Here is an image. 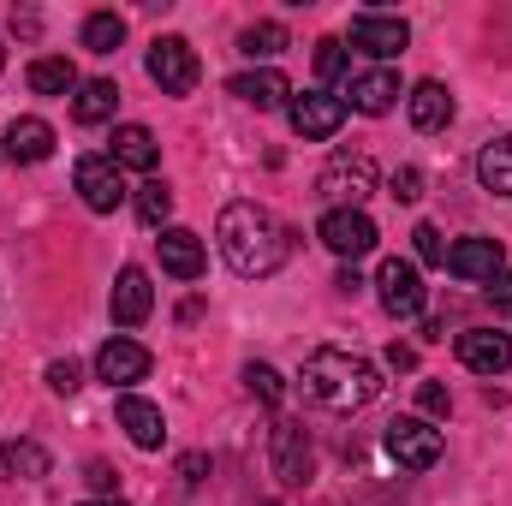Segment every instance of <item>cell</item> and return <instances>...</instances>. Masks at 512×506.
Segmentation results:
<instances>
[{"mask_svg": "<svg viewBox=\"0 0 512 506\" xmlns=\"http://www.w3.org/2000/svg\"><path fill=\"white\" fill-rule=\"evenodd\" d=\"M215 239H221L227 268L245 274V280L280 274L286 256H292V227H286L274 209H262V203H227L221 221H215Z\"/></svg>", "mask_w": 512, "mask_h": 506, "instance_id": "cell-1", "label": "cell"}, {"mask_svg": "<svg viewBox=\"0 0 512 506\" xmlns=\"http://www.w3.org/2000/svg\"><path fill=\"white\" fill-rule=\"evenodd\" d=\"M304 399H316L322 411H364L376 393H382V370L370 364V358H352V352H334V346H316L310 358H304Z\"/></svg>", "mask_w": 512, "mask_h": 506, "instance_id": "cell-2", "label": "cell"}, {"mask_svg": "<svg viewBox=\"0 0 512 506\" xmlns=\"http://www.w3.org/2000/svg\"><path fill=\"white\" fill-rule=\"evenodd\" d=\"M143 72H149V84H155L161 96H191V90H197V78H203L197 48H191L185 36H155V42H149Z\"/></svg>", "mask_w": 512, "mask_h": 506, "instance_id": "cell-3", "label": "cell"}, {"mask_svg": "<svg viewBox=\"0 0 512 506\" xmlns=\"http://www.w3.org/2000/svg\"><path fill=\"white\" fill-rule=\"evenodd\" d=\"M316 191L334 203V209H364V197L376 191V161L370 155H334L316 179Z\"/></svg>", "mask_w": 512, "mask_h": 506, "instance_id": "cell-4", "label": "cell"}, {"mask_svg": "<svg viewBox=\"0 0 512 506\" xmlns=\"http://www.w3.org/2000/svg\"><path fill=\"white\" fill-rule=\"evenodd\" d=\"M441 453H447V441L429 417H393L387 423V459H399L405 471H429Z\"/></svg>", "mask_w": 512, "mask_h": 506, "instance_id": "cell-5", "label": "cell"}, {"mask_svg": "<svg viewBox=\"0 0 512 506\" xmlns=\"http://www.w3.org/2000/svg\"><path fill=\"white\" fill-rule=\"evenodd\" d=\"M268 465H274V477H280L286 489H304V483H310V471H316V453H310V435H304V423L280 417V423L268 429Z\"/></svg>", "mask_w": 512, "mask_h": 506, "instance_id": "cell-6", "label": "cell"}, {"mask_svg": "<svg viewBox=\"0 0 512 506\" xmlns=\"http://www.w3.org/2000/svg\"><path fill=\"white\" fill-rule=\"evenodd\" d=\"M72 185H78L84 209H96V215H114V209L126 203V179H120V167H114L108 155H84V161L72 167Z\"/></svg>", "mask_w": 512, "mask_h": 506, "instance_id": "cell-7", "label": "cell"}, {"mask_svg": "<svg viewBox=\"0 0 512 506\" xmlns=\"http://www.w3.org/2000/svg\"><path fill=\"white\" fill-rule=\"evenodd\" d=\"M316 239H322L334 256L358 262V256L376 251V221H370L364 209H328V215H322V227H316Z\"/></svg>", "mask_w": 512, "mask_h": 506, "instance_id": "cell-8", "label": "cell"}, {"mask_svg": "<svg viewBox=\"0 0 512 506\" xmlns=\"http://www.w3.org/2000/svg\"><path fill=\"white\" fill-rule=\"evenodd\" d=\"M376 292H382V310H387V316H399V322L423 316V274H417V262L387 256L382 274H376Z\"/></svg>", "mask_w": 512, "mask_h": 506, "instance_id": "cell-9", "label": "cell"}, {"mask_svg": "<svg viewBox=\"0 0 512 506\" xmlns=\"http://www.w3.org/2000/svg\"><path fill=\"white\" fill-rule=\"evenodd\" d=\"M405 42H411V24H405L399 12H358V18H352V48H364V54H376V60L405 54Z\"/></svg>", "mask_w": 512, "mask_h": 506, "instance_id": "cell-10", "label": "cell"}, {"mask_svg": "<svg viewBox=\"0 0 512 506\" xmlns=\"http://www.w3.org/2000/svg\"><path fill=\"white\" fill-rule=\"evenodd\" d=\"M292 131L298 137H310V143H322V137H334V131L346 126V102L340 96H328V90H310V96H292Z\"/></svg>", "mask_w": 512, "mask_h": 506, "instance_id": "cell-11", "label": "cell"}, {"mask_svg": "<svg viewBox=\"0 0 512 506\" xmlns=\"http://www.w3.org/2000/svg\"><path fill=\"white\" fill-rule=\"evenodd\" d=\"M459 364L477 370V376H501L512 364V334H501V328H465L459 334Z\"/></svg>", "mask_w": 512, "mask_h": 506, "instance_id": "cell-12", "label": "cell"}, {"mask_svg": "<svg viewBox=\"0 0 512 506\" xmlns=\"http://www.w3.org/2000/svg\"><path fill=\"white\" fill-rule=\"evenodd\" d=\"M149 364H155V358H149L137 340H126V334H114V340L96 352V376L108 381V387H131V381H143L149 376Z\"/></svg>", "mask_w": 512, "mask_h": 506, "instance_id": "cell-13", "label": "cell"}, {"mask_svg": "<svg viewBox=\"0 0 512 506\" xmlns=\"http://www.w3.org/2000/svg\"><path fill=\"white\" fill-rule=\"evenodd\" d=\"M155 251H161V268H167L173 280H197V274H203V262H209L203 239H197L191 227H167V233L155 239Z\"/></svg>", "mask_w": 512, "mask_h": 506, "instance_id": "cell-14", "label": "cell"}, {"mask_svg": "<svg viewBox=\"0 0 512 506\" xmlns=\"http://www.w3.org/2000/svg\"><path fill=\"white\" fill-rule=\"evenodd\" d=\"M447 268H453L459 280H495V274L507 268V251H501V239H459V245L447 251Z\"/></svg>", "mask_w": 512, "mask_h": 506, "instance_id": "cell-15", "label": "cell"}, {"mask_svg": "<svg viewBox=\"0 0 512 506\" xmlns=\"http://www.w3.org/2000/svg\"><path fill=\"white\" fill-rule=\"evenodd\" d=\"M108 310H114V322H120V328H137V322L155 310V286H149V274H143V268H120Z\"/></svg>", "mask_w": 512, "mask_h": 506, "instance_id": "cell-16", "label": "cell"}, {"mask_svg": "<svg viewBox=\"0 0 512 506\" xmlns=\"http://www.w3.org/2000/svg\"><path fill=\"white\" fill-rule=\"evenodd\" d=\"M114 411H120V429H126L143 453H155V447L167 441V417H161V405H149V399H137V393H120Z\"/></svg>", "mask_w": 512, "mask_h": 506, "instance_id": "cell-17", "label": "cell"}, {"mask_svg": "<svg viewBox=\"0 0 512 506\" xmlns=\"http://www.w3.org/2000/svg\"><path fill=\"white\" fill-rule=\"evenodd\" d=\"M346 96H352V108H358V114H370V120H382L387 108L399 102V78H393L387 66H376V72H358Z\"/></svg>", "mask_w": 512, "mask_h": 506, "instance_id": "cell-18", "label": "cell"}, {"mask_svg": "<svg viewBox=\"0 0 512 506\" xmlns=\"http://www.w3.org/2000/svg\"><path fill=\"white\" fill-rule=\"evenodd\" d=\"M48 155H54V126L48 120H30L24 114V120L6 126V161H24L30 167V161H48Z\"/></svg>", "mask_w": 512, "mask_h": 506, "instance_id": "cell-19", "label": "cell"}, {"mask_svg": "<svg viewBox=\"0 0 512 506\" xmlns=\"http://www.w3.org/2000/svg\"><path fill=\"white\" fill-rule=\"evenodd\" d=\"M405 108H411V126L417 131H447V120H453V96H447V84H435V78H423V84L405 96Z\"/></svg>", "mask_w": 512, "mask_h": 506, "instance_id": "cell-20", "label": "cell"}, {"mask_svg": "<svg viewBox=\"0 0 512 506\" xmlns=\"http://www.w3.org/2000/svg\"><path fill=\"white\" fill-rule=\"evenodd\" d=\"M227 90H233L239 102H251L256 114H268V108H280V102L292 96V84H286V78H280L274 66H262V72H239V78H233Z\"/></svg>", "mask_w": 512, "mask_h": 506, "instance_id": "cell-21", "label": "cell"}, {"mask_svg": "<svg viewBox=\"0 0 512 506\" xmlns=\"http://www.w3.org/2000/svg\"><path fill=\"white\" fill-rule=\"evenodd\" d=\"M108 161H114V167H131V173H149V167L161 161V149H155L149 126H114V149H108Z\"/></svg>", "mask_w": 512, "mask_h": 506, "instance_id": "cell-22", "label": "cell"}, {"mask_svg": "<svg viewBox=\"0 0 512 506\" xmlns=\"http://www.w3.org/2000/svg\"><path fill=\"white\" fill-rule=\"evenodd\" d=\"M114 108H120V84H114V78H90V84H78V96H72L78 126H102V120H114Z\"/></svg>", "mask_w": 512, "mask_h": 506, "instance_id": "cell-23", "label": "cell"}, {"mask_svg": "<svg viewBox=\"0 0 512 506\" xmlns=\"http://www.w3.org/2000/svg\"><path fill=\"white\" fill-rule=\"evenodd\" d=\"M30 90L36 96H72L78 90V66L66 54H42V60H30Z\"/></svg>", "mask_w": 512, "mask_h": 506, "instance_id": "cell-24", "label": "cell"}, {"mask_svg": "<svg viewBox=\"0 0 512 506\" xmlns=\"http://www.w3.org/2000/svg\"><path fill=\"white\" fill-rule=\"evenodd\" d=\"M477 179H483V191H495V197H512V137H495V143H483V155H477Z\"/></svg>", "mask_w": 512, "mask_h": 506, "instance_id": "cell-25", "label": "cell"}, {"mask_svg": "<svg viewBox=\"0 0 512 506\" xmlns=\"http://www.w3.org/2000/svg\"><path fill=\"white\" fill-rule=\"evenodd\" d=\"M0 471L6 477H48V453L36 441H0Z\"/></svg>", "mask_w": 512, "mask_h": 506, "instance_id": "cell-26", "label": "cell"}, {"mask_svg": "<svg viewBox=\"0 0 512 506\" xmlns=\"http://www.w3.org/2000/svg\"><path fill=\"white\" fill-rule=\"evenodd\" d=\"M120 42H126V18L120 12H90L84 18V48L90 54H114Z\"/></svg>", "mask_w": 512, "mask_h": 506, "instance_id": "cell-27", "label": "cell"}, {"mask_svg": "<svg viewBox=\"0 0 512 506\" xmlns=\"http://www.w3.org/2000/svg\"><path fill=\"white\" fill-rule=\"evenodd\" d=\"M239 48H245L251 60H274V54L286 48V24H274V18H256V24H245Z\"/></svg>", "mask_w": 512, "mask_h": 506, "instance_id": "cell-28", "label": "cell"}, {"mask_svg": "<svg viewBox=\"0 0 512 506\" xmlns=\"http://www.w3.org/2000/svg\"><path fill=\"white\" fill-rule=\"evenodd\" d=\"M137 215H143V227H161V233H167V215H173V191H167L161 179H143V185H137Z\"/></svg>", "mask_w": 512, "mask_h": 506, "instance_id": "cell-29", "label": "cell"}, {"mask_svg": "<svg viewBox=\"0 0 512 506\" xmlns=\"http://www.w3.org/2000/svg\"><path fill=\"white\" fill-rule=\"evenodd\" d=\"M316 78H322V84L346 78V42H340V36H322V42H316Z\"/></svg>", "mask_w": 512, "mask_h": 506, "instance_id": "cell-30", "label": "cell"}, {"mask_svg": "<svg viewBox=\"0 0 512 506\" xmlns=\"http://www.w3.org/2000/svg\"><path fill=\"white\" fill-rule=\"evenodd\" d=\"M245 387H251L262 405H280L286 399V381H280V370H268V364H251L245 370Z\"/></svg>", "mask_w": 512, "mask_h": 506, "instance_id": "cell-31", "label": "cell"}, {"mask_svg": "<svg viewBox=\"0 0 512 506\" xmlns=\"http://www.w3.org/2000/svg\"><path fill=\"white\" fill-rule=\"evenodd\" d=\"M411 245H417V262H447V245H441V233H435L429 221L411 233Z\"/></svg>", "mask_w": 512, "mask_h": 506, "instance_id": "cell-32", "label": "cell"}, {"mask_svg": "<svg viewBox=\"0 0 512 506\" xmlns=\"http://www.w3.org/2000/svg\"><path fill=\"white\" fill-rule=\"evenodd\" d=\"M417 405H423V417H447V411H453V399H447L441 381H423V387H417Z\"/></svg>", "mask_w": 512, "mask_h": 506, "instance_id": "cell-33", "label": "cell"}, {"mask_svg": "<svg viewBox=\"0 0 512 506\" xmlns=\"http://www.w3.org/2000/svg\"><path fill=\"white\" fill-rule=\"evenodd\" d=\"M423 197V173L417 167H399L393 173V203H417Z\"/></svg>", "mask_w": 512, "mask_h": 506, "instance_id": "cell-34", "label": "cell"}, {"mask_svg": "<svg viewBox=\"0 0 512 506\" xmlns=\"http://www.w3.org/2000/svg\"><path fill=\"white\" fill-rule=\"evenodd\" d=\"M48 387H54V393H72V387H78V364H72V358L48 364Z\"/></svg>", "mask_w": 512, "mask_h": 506, "instance_id": "cell-35", "label": "cell"}, {"mask_svg": "<svg viewBox=\"0 0 512 506\" xmlns=\"http://www.w3.org/2000/svg\"><path fill=\"white\" fill-rule=\"evenodd\" d=\"M489 298H495V310H512V268H501V274L489 280Z\"/></svg>", "mask_w": 512, "mask_h": 506, "instance_id": "cell-36", "label": "cell"}, {"mask_svg": "<svg viewBox=\"0 0 512 506\" xmlns=\"http://www.w3.org/2000/svg\"><path fill=\"white\" fill-rule=\"evenodd\" d=\"M387 364H393V370H411V364H417V352H411V346H399V340H393V346H387Z\"/></svg>", "mask_w": 512, "mask_h": 506, "instance_id": "cell-37", "label": "cell"}, {"mask_svg": "<svg viewBox=\"0 0 512 506\" xmlns=\"http://www.w3.org/2000/svg\"><path fill=\"white\" fill-rule=\"evenodd\" d=\"M90 483H96V489H114V483H120V471H108L102 459H90Z\"/></svg>", "mask_w": 512, "mask_h": 506, "instance_id": "cell-38", "label": "cell"}, {"mask_svg": "<svg viewBox=\"0 0 512 506\" xmlns=\"http://www.w3.org/2000/svg\"><path fill=\"white\" fill-rule=\"evenodd\" d=\"M84 506H120V501H84Z\"/></svg>", "mask_w": 512, "mask_h": 506, "instance_id": "cell-39", "label": "cell"}, {"mask_svg": "<svg viewBox=\"0 0 512 506\" xmlns=\"http://www.w3.org/2000/svg\"><path fill=\"white\" fill-rule=\"evenodd\" d=\"M0 66H6V48H0Z\"/></svg>", "mask_w": 512, "mask_h": 506, "instance_id": "cell-40", "label": "cell"}]
</instances>
